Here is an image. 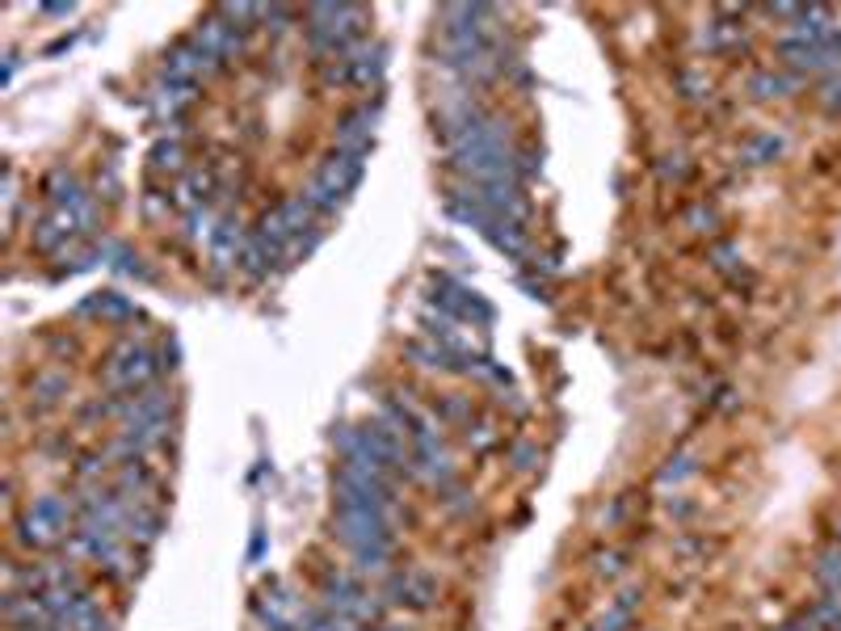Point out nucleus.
<instances>
[{
	"mask_svg": "<svg viewBox=\"0 0 841 631\" xmlns=\"http://www.w3.org/2000/svg\"><path fill=\"white\" fill-rule=\"evenodd\" d=\"M492 438H497V434H492V430H488V425H476V434H471V430H467V442H471V446H476V451H488V446H492Z\"/></svg>",
	"mask_w": 841,
	"mask_h": 631,
	"instance_id": "e433bc0d",
	"label": "nucleus"
},
{
	"mask_svg": "<svg viewBox=\"0 0 841 631\" xmlns=\"http://www.w3.org/2000/svg\"><path fill=\"white\" fill-rule=\"evenodd\" d=\"M72 522H76V514L64 497H34L26 505V514L17 518V539L26 547H51L72 531Z\"/></svg>",
	"mask_w": 841,
	"mask_h": 631,
	"instance_id": "f03ea898",
	"label": "nucleus"
},
{
	"mask_svg": "<svg viewBox=\"0 0 841 631\" xmlns=\"http://www.w3.org/2000/svg\"><path fill=\"white\" fill-rule=\"evenodd\" d=\"M106 463H110V455H85L80 459V480H97V476H106Z\"/></svg>",
	"mask_w": 841,
	"mask_h": 631,
	"instance_id": "f704fd0d",
	"label": "nucleus"
},
{
	"mask_svg": "<svg viewBox=\"0 0 841 631\" xmlns=\"http://www.w3.org/2000/svg\"><path fill=\"white\" fill-rule=\"evenodd\" d=\"M59 627H64V631H114V623L101 615V606L89 594H80L72 602V610L64 615V623H59Z\"/></svg>",
	"mask_w": 841,
	"mask_h": 631,
	"instance_id": "dca6fc26",
	"label": "nucleus"
},
{
	"mask_svg": "<svg viewBox=\"0 0 841 631\" xmlns=\"http://www.w3.org/2000/svg\"><path fill=\"white\" fill-rule=\"evenodd\" d=\"M640 602H644V589H640V585H627L623 594L602 610L598 631H627V627H631V619H635V610H640Z\"/></svg>",
	"mask_w": 841,
	"mask_h": 631,
	"instance_id": "f8f14e48",
	"label": "nucleus"
},
{
	"mask_svg": "<svg viewBox=\"0 0 841 631\" xmlns=\"http://www.w3.org/2000/svg\"><path fill=\"white\" fill-rule=\"evenodd\" d=\"M686 228L690 232H715L720 228V215H715V207H707V202H694V207L686 211Z\"/></svg>",
	"mask_w": 841,
	"mask_h": 631,
	"instance_id": "c756f323",
	"label": "nucleus"
},
{
	"mask_svg": "<svg viewBox=\"0 0 841 631\" xmlns=\"http://www.w3.org/2000/svg\"><path fill=\"white\" fill-rule=\"evenodd\" d=\"M434 303L446 312V316H455V320H471V324H488L492 320V308L488 303L471 291V287H463V282H455V278H438V295H434Z\"/></svg>",
	"mask_w": 841,
	"mask_h": 631,
	"instance_id": "0eeeda50",
	"label": "nucleus"
},
{
	"mask_svg": "<svg viewBox=\"0 0 841 631\" xmlns=\"http://www.w3.org/2000/svg\"><path fill=\"white\" fill-rule=\"evenodd\" d=\"M375 127H379V106H358L350 114H341V122H337V148H345V152H371Z\"/></svg>",
	"mask_w": 841,
	"mask_h": 631,
	"instance_id": "6e6552de",
	"label": "nucleus"
},
{
	"mask_svg": "<svg viewBox=\"0 0 841 631\" xmlns=\"http://www.w3.org/2000/svg\"><path fill=\"white\" fill-rule=\"evenodd\" d=\"M812 577H816V585L825 589V594H837L841 598V543H829L825 552L816 556Z\"/></svg>",
	"mask_w": 841,
	"mask_h": 631,
	"instance_id": "6ab92c4d",
	"label": "nucleus"
},
{
	"mask_svg": "<svg viewBox=\"0 0 841 631\" xmlns=\"http://www.w3.org/2000/svg\"><path fill=\"white\" fill-rule=\"evenodd\" d=\"M535 463H539V446L535 442H518L514 446V467H518V472H535Z\"/></svg>",
	"mask_w": 841,
	"mask_h": 631,
	"instance_id": "72a5a7b5",
	"label": "nucleus"
},
{
	"mask_svg": "<svg viewBox=\"0 0 841 631\" xmlns=\"http://www.w3.org/2000/svg\"><path fill=\"white\" fill-rule=\"evenodd\" d=\"M656 173H661V181H678L682 186V181L690 177V160L682 152H665L661 160H656Z\"/></svg>",
	"mask_w": 841,
	"mask_h": 631,
	"instance_id": "cd10ccee",
	"label": "nucleus"
},
{
	"mask_svg": "<svg viewBox=\"0 0 841 631\" xmlns=\"http://www.w3.org/2000/svg\"><path fill=\"white\" fill-rule=\"evenodd\" d=\"M333 535L345 547L362 543H396V518L392 514H358V510H337L333 514Z\"/></svg>",
	"mask_w": 841,
	"mask_h": 631,
	"instance_id": "39448f33",
	"label": "nucleus"
},
{
	"mask_svg": "<svg viewBox=\"0 0 841 631\" xmlns=\"http://www.w3.org/2000/svg\"><path fill=\"white\" fill-rule=\"evenodd\" d=\"M505 257H526L530 253V240H526V223L518 219H492V228L484 232Z\"/></svg>",
	"mask_w": 841,
	"mask_h": 631,
	"instance_id": "2eb2a0df",
	"label": "nucleus"
},
{
	"mask_svg": "<svg viewBox=\"0 0 841 631\" xmlns=\"http://www.w3.org/2000/svg\"><path fill=\"white\" fill-rule=\"evenodd\" d=\"M211 223H215V215H211L207 202H202V207H190V211H186V240H202V236H211V232H215Z\"/></svg>",
	"mask_w": 841,
	"mask_h": 631,
	"instance_id": "c85d7f7f",
	"label": "nucleus"
},
{
	"mask_svg": "<svg viewBox=\"0 0 841 631\" xmlns=\"http://www.w3.org/2000/svg\"><path fill=\"white\" fill-rule=\"evenodd\" d=\"M345 64H350V85L354 89H371V85L383 80L387 51L383 47H358L354 55H345Z\"/></svg>",
	"mask_w": 841,
	"mask_h": 631,
	"instance_id": "9b49d317",
	"label": "nucleus"
},
{
	"mask_svg": "<svg viewBox=\"0 0 841 631\" xmlns=\"http://www.w3.org/2000/svg\"><path fill=\"white\" fill-rule=\"evenodd\" d=\"M778 631H816V623L808 619V610H804V615H799V619H791L787 627H778Z\"/></svg>",
	"mask_w": 841,
	"mask_h": 631,
	"instance_id": "4c0bfd02",
	"label": "nucleus"
},
{
	"mask_svg": "<svg viewBox=\"0 0 841 631\" xmlns=\"http://www.w3.org/2000/svg\"><path fill=\"white\" fill-rule=\"evenodd\" d=\"M181 160H186V156H181L177 139H160V144L152 148V169L156 173H181Z\"/></svg>",
	"mask_w": 841,
	"mask_h": 631,
	"instance_id": "b1692460",
	"label": "nucleus"
},
{
	"mask_svg": "<svg viewBox=\"0 0 841 631\" xmlns=\"http://www.w3.org/2000/svg\"><path fill=\"white\" fill-rule=\"evenodd\" d=\"M711 266L720 270V274H732L736 266H741V249H736V244H728V240L715 244V249H711Z\"/></svg>",
	"mask_w": 841,
	"mask_h": 631,
	"instance_id": "2f4dec72",
	"label": "nucleus"
},
{
	"mask_svg": "<svg viewBox=\"0 0 841 631\" xmlns=\"http://www.w3.org/2000/svg\"><path fill=\"white\" fill-rule=\"evenodd\" d=\"M160 371V362H156V354L148 350V345H135V341H127V345H118V350L110 354V362L101 366V383H106L110 392H143L148 388V379Z\"/></svg>",
	"mask_w": 841,
	"mask_h": 631,
	"instance_id": "7ed1b4c3",
	"label": "nucleus"
},
{
	"mask_svg": "<svg viewBox=\"0 0 841 631\" xmlns=\"http://www.w3.org/2000/svg\"><path fill=\"white\" fill-rule=\"evenodd\" d=\"M623 568H627V556L619 552V547H606V552H593V573L614 581V577H623Z\"/></svg>",
	"mask_w": 841,
	"mask_h": 631,
	"instance_id": "a878e982",
	"label": "nucleus"
},
{
	"mask_svg": "<svg viewBox=\"0 0 841 631\" xmlns=\"http://www.w3.org/2000/svg\"><path fill=\"white\" fill-rule=\"evenodd\" d=\"M434 417H438V421H467V417H471V409H467V400H463V396H446V400L438 404V409H434Z\"/></svg>",
	"mask_w": 841,
	"mask_h": 631,
	"instance_id": "473e14b6",
	"label": "nucleus"
},
{
	"mask_svg": "<svg viewBox=\"0 0 841 631\" xmlns=\"http://www.w3.org/2000/svg\"><path fill=\"white\" fill-rule=\"evenodd\" d=\"M68 388H72V379L64 371H38L30 379V400H38L43 409H51V404H59L68 396Z\"/></svg>",
	"mask_w": 841,
	"mask_h": 631,
	"instance_id": "f3484780",
	"label": "nucleus"
},
{
	"mask_svg": "<svg viewBox=\"0 0 841 631\" xmlns=\"http://www.w3.org/2000/svg\"><path fill=\"white\" fill-rule=\"evenodd\" d=\"M362 631H413V627H404V623H371V627H362Z\"/></svg>",
	"mask_w": 841,
	"mask_h": 631,
	"instance_id": "58836bf2",
	"label": "nucleus"
},
{
	"mask_svg": "<svg viewBox=\"0 0 841 631\" xmlns=\"http://www.w3.org/2000/svg\"><path fill=\"white\" fill-rule=\"evenodd\" d=\"M808 619L816 623V631H841V598L837 594H825L808 606Z\"/></svg>",
	"mask_w": 841,
	"mask_h": 631,
	"instance_id": "5701e85b",
	"label": "nucleus"
},
{
	"mask_svg": "<svg viewBox=\"0 0 841 631\" xmlns=\"http://www.w3.org/2000/svg\"><path fill=\"white\" fill-rule=\"evenodd\" d=\"M837 543H841V522H837Z\"/></svg>",
	"mask_w": 841,
	"mask_h": 631,
	"instance_id": "a19ab883",
	"label": "nucleus"
},
{
	"mask_svg": "<svg viewBox=\"0 0 841 631\" xmlns=\"http://www.w3.org/2000/svg\"><path fill=\"white\" fill-rule=\"evenodd\" d=\"M816 101H820V110L825 114H841V72H829L825 80H820V93H816Z\"/></svg>",
	"mask_w": 841,
	"mask_h": 631,
	"instance_id": "bb28decb",
	"label": "nucleus"
},
{
	"mask_svg": "<svg viewBox=\"0 0 841 631\" xmlns=\"http://www.w3.org/2000/svg\"><path fill=\"white\" fill-rule=\"evenodd\" d=\"M207 190H211V173L207 169H186L181 173V186H177V202L181 207H202V198H207Z\"/></svg>",
	"mask_w": 841,
	"mask_h": 631,
	"instance_id": "412c9836",
	"label": "nucleus"
},
{
	"mask_svg": "<svg viewBox=\"0 0 841 631\" xmlns=\"http://www.w3.org/2000/svg\"><path fill=\"white\" fill-rule=\"evenodd\" d=\"M350 560H354V573L358 577H387L392 573V564L396 560V543H362V547H350Z\"/></svg>",
	"mask_w": 841,
	"mask_h": 631,
	"instance_id": "ddd939ff",
	"label": "nucleus"
},
{
	"mask_svg": "<svg viewBox=\"0 0 841 631\" xmlns=\"http://www.w3.org/2000/svg\"><path fill=\"white\" fill-rule=\"evenodd\" d=\"M43 13H51V17H64V13H72V5H43Z\"/></svg>",
	"mask_w": 841,
	"mask_h": 631,
	"instance_id": "ea45409f",
	"label": "nucleus"
},
{
	"mask_svg": "<svg viewBox=\"0 0 841 631\" xmlns=\"http://www.w3.org/2000/svg\"><path fill=\"white\" fill-rule=\"evenodd\" d=\"M169 202H173L169 194H148V198H143V215L160 219V211H169Z\"/></svg>",
	"mask_w": 841,
	"mask_h": 631,
	"instance_id": "c9c22d12",
	"label": "nucleus"
},
{
	"mask_svg": "<svg viewBox=\"0 0 841 631\" xmlns=\"http://www.w3.org/2000/svg\"><path fill=\"white\" fill-rule=\"evenodd\" d=\"M678 89L686 101H699V97H711V80L703 72H678Z\"/></svg>",
	"mask_w": 841,
	"mask_h": 631,
	"instance_id": "7c9ffc66",
	"label": "nucleus"
},
{
	"mask_svg": "<svg viewBox=\"0 0 841 631\" xmlns=\"http://www.w3.org/2000/svg\"><path fill=\"white\" fill-rule=\"evenodd\" d=\"M244 240H249V236H244V223L236 215L219 219L215 232H211V257H215V266H240Z\"/></svg>",
	"mask_w": 841,
	"mask_h": 631,
	"instance_id": "9d476101",
	"label": "nucleus"
},
{
	"mask_svg": "<svg viewBox=\"0 0 841 631\" xmlns=\"http://www.w3.org/2000/svg\"><path fill=\"white\" fill-rule=\"evenodd\" d=\"M362 173H366V152H345V148H337V152L328 156L324 165L312 173V181H307L303 198L312 202V211H328V215H333L341 202L358 190Z\"/></svg>",
	"mask_w": 841,
	"mask_h": 631,
	"instance_id": "f257e3e1",
	"label": "nucleus"
},
{
	"mask_svg": "<svg viewBox=\"0 0 841 631\" xmlns=\"http://www.w3.org/2000/svg\"><path fill=\"white\" fill-rule=\"evenodd\" d=\"M783 135H774V131H762V135H749L745 139V148H741V160L745 165H770V160L783 156Z\"/></svg>",
	"mask_w": 841,
	"mask_h": 631,
	"instance_id": "aec40b11",
	"label": "nucleus"
},
{
	"mask_svg": "<svg viewBox=\"0 0 841 631\" xmlns=\"http://www.w3.org/2000/svg\"><path fill=\"white\" fill-rule=\"evenodd\" d=\"M383 602L400 610H429L438 602V581L421 568H396L383 577Z\"/></svg>",
	"mask_w": 841,
	"mask_h": 631,
	"instance_id": "20e7f679",
	"label": "nucleus"
},
{
	"mask_svg": "<svg viewBox=\"0 0 841 631\" xmlns=\"http://www.w3.org/2000/svg\"><path fill=\"white\" fill-rule=\"evenodd\" d=\"M589 631H598V627H589Z\"/></svg>",
	"mask_w": 841,
	"mask_h": 631,
	"instance_id": "79ce46f5",
	"label": "nucleus"
},
{
	"mask_svg": "<svg viewBox=\"0 0 841 631\" xmlns=\"http://www.w3.org/2000/svg\"><path fill=\"white\" fill-rule=\"evenodd\" d=\"M278 261H286V249H282V244H274L270 236H261V232H253L249 240H244V253H240V270L249 274L253 282H261V278H270V270L278 266Z\"/></svg>",
	"mask_w": 841,
	"mask_h": 631,
	"instance_id": "1a4fd4ad",
	"label": "nucleus"
},
{
	"mask_svg": "<svg viewBox=\"0 0 841 631\" xmlns=\"http://www.w3.org/2000/svg\"><path fill=\"white\" fill-rule=\"evenodd\" d=\"M799 89V76H783V72H753L749 76V93L757 101H774V97H791Z\"/></svg>",
	"mask_w": 841,
	"mask_h": 631,
	"instance_id": "a211bd4d",
	"label": "nucleus"
},
{
	"mask_svg": "<svg viewBox=\"0 0 841 631\" xmlns=\"http://www.w3.org/2000/svg\"><path fill=\"white\" fill-rule=\"evenodd\" d=\"M194 43L207 51L215 64L223 68L228 59H236L240 51H244V34L236 30V26H228L223 22V13H211V17H202L198 22V30H194Z\"/></svg>",
	"mask_w": 841,
	"mask_h": 631,
	"instance_id": "423d86ee",
	"label": "nucleus"
},
{
	"mask_svg": "<svg viewBox=\"0 0 841 631\" xmlns=\"http://www.w3.org/2000/svg\"><path fill=\"white\" fill-rule=\"evenodd\" d=\"M89 312H97V316H110V320H131L135 316V303L127 299V295H114V291H101V295H93L89 303H85Z\"/></svg>",
	"mask_w": 841,
	"mask_h": 631,
	"instance_id": "4be33fe9",
	"label": "nucleus"
},
{
	"mask_svg": "<svg viewBox=\"0 0 841 631\" xmlns=\"http://www.w3.org/2000/svg\"><path fill=\"white\" fill-rule=\"evenodd\" d=\"M47 198H51V207H64V211H80L89 202L85 186H80V177L68 173V169H55L47 177Z\"/></svg>",
	"mask_w": 841,
	"mask_h": 631,
	"instance_id": "4468645a",
	"label": "nucleus"
},
{
	"mask_svg": "<svg viewBox=\"0 0 841 631\" xmlns=\"http://www.w3.org/2000/svg\"><path fill=\"white\" fill-rule=\"evenodd\" d=\"M694 472H699V463H694V455H673V459L661 467V476H656V480H661V484L669 488V484H682V480H690Z\"/></svg>",
	"mask_w": 841,
	"mask_h": 631,
	"instance_id": "393cba45",
	"label": "nucleus"
}]
</instances>
